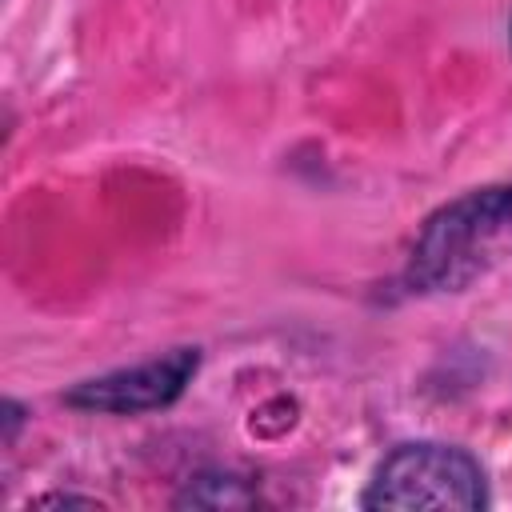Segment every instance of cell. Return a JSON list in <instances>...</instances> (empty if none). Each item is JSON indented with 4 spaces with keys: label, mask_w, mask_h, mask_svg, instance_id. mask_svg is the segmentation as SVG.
<instances>
[{
    "label": "cell",
    "mask_w": 512,
    "mask_h": 512,
    "mask_svg": "<svg viewBox=\"0 0 512 512\" xmlns=\"http://www.w3.org/2000/svg\"><path fill=\"white\" fill-rule=\"evenodd\" d=\"M200 360H204V352L196 344H180V348H168V352L148 356L140 364L76 380L60 400L76 412H96V416L160 412V408H172L188 392V384L200 372Z\"/></svg>",
    "instance_id": "obj_3"
},
{
    "label": "cell",
    "mask_w": 512,
    "mask_h": 512,
    "mask_svg": "<svg viewBox=\"0 0 512 512\" xmlns=\"http://www.w3.org/2000/svg\"><path fill=\"white\" fill-rule=\"evenodd\" d=\"M172 504L176 508H252V504H260V492L244 476L200 472V476H192L184 484V492H176Z\"/></svg>",
    "instance_id": "obj_4"
},
{
    "label": "cell",
    "mask_w": 512,
    "mask_h": 512,
    "mask_svg": "<svg viewBox=\"0 0 512 512\" xmlns=\"http://www.w3.org/2000/svg\"><path fill=\"white\" fill-rule=\"evenodd\" d=\"M44 508V504H80V508H100V500L96 496H76V492H44V496H36V500H28V508Z\"/></svg>",
    "instance_id": "obj_6"
},
{
    "label": "cell",
    "mask_w": 512,
    "mask_h": 512,
    "mask_svg": "<svg viewBox=\"0 0 512 512\" xmlns=\"http://www.w3.org/2000/svg\"><path fill=\"white\" fill-rule=\"evenodd\" d=\"M32 420V412L16 400V396H4L0 400V436H4V448H16L20 440V428Z\"/></svg>",
    "instance_id": "obj_5"
},
{
    "label": "cell",
    "mask_w": 512,
    "mask_h": 512,
    "mask_svg": "<svg viewBox=\"0 0 512 512\" xmlns=\"http://www.w3.org/2000/svg\"><path fill=\"white\" fill-rule=\"evenodd\" d=\"M508 48H512V24H508Z\"/></svg>",
    "instance_id": "obj_7"
},
{
    "label": "cell",
    "mask_w": 512,
    "mask_h": 512,
    "mask_svg": "<svg viewBox=\"0 0 512 512\" xmlns=\"http://www.w3.org/2000/svg\"><path fill=\"white\" fill-rule=\"evenodd\" d=\"M512 248V184H484L448 204H440L416 232L404 288L464 292Z\"/></svg>",
    "instance_id": "obj_1"
},
{
    "label": "cell",
    "mask_w": 512,
    "mask_h": 512,
    "mask_svg": "<svg viewBox=\"0 0 512 512\" xmlns=\"http://www.w3.org/2000/svg\"><path fill=\"white\" fill-rule=\"evenodd\" d=\"M360 508H488V476L484 464L460 448L440 440H408L396 444L376 468L368 488L360 492Z\"/></svg>",
    "instance_id": "obj_2"
}]
</instances>
